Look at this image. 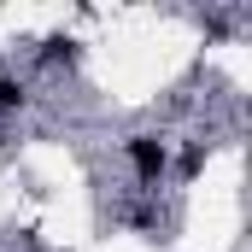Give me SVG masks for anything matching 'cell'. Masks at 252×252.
Listing matches in <instances>:
<instances>
[{
	"label": "cell",
	"mask_w": 252,
	"mask_h": 252,
	"mask_svg": "<svg viewBox=\"0 0 252 252\" xmlns=\"http://www.w3.org/2000/svg\"><path fill=\"white\" fill-rule=\"evenodd\" d=\"M124 158H129V176L141 182V188H158L164 176H170V141L164 135H129L124 141Z\"/></svg>",
	"instance_id": "obj_1"
},
{
	"label": "cell",
	"mask_w": 252,
	"mask_h": 252,
	"mask_svg": "<svg viewBox=\"0 0 252 252\" xmlns=\"http://www.w3.org/2000/svg\"><path fill=\"white\" fill-rule=\"evenodd\" d=\"M30 106V88H24V76H12L6 64H0V112H24Z\"/></svg>",
	"instance_id": "obj_2"
},
{
	"label": "cell",
	"mask_w": 252,
	"mask_h": 252,
	"mask_svg": "<svg viewBox=\"0 0 252 252\" xmlns=\"http://www.w3.org/2000/svg\"><path fill=\"white\" fill-rule=\"evenodd\" d=\"M76 64V41H70V35H47V41H41V64Z\"/></svg>",
	"instance_id": "obj_3"
}]
</instances>
